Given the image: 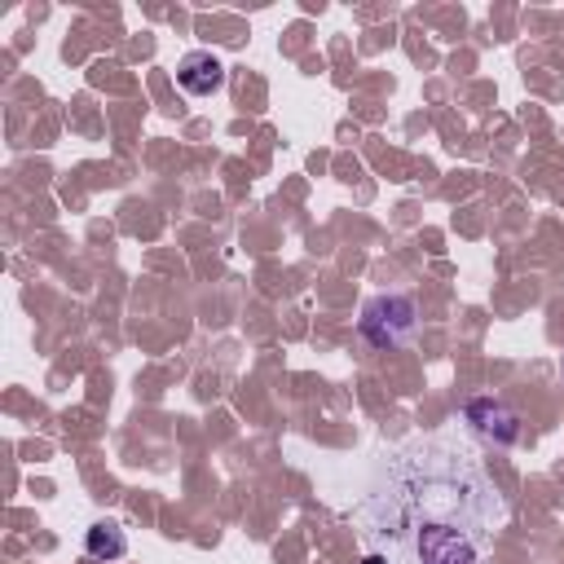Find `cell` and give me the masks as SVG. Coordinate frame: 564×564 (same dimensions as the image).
Masks as SVG:
<instances>
[{"instance_id":"2","label":"cell","mask_w":564,"mask_h":564,"mask_svg":"<svg viewBox=\"0 0 564 564\" xmlns=\"http://www.w3.org/2000/svg\"><path fill=\"white\" fill-rule=\"evenodd\" d=\"M419 564H476V542L449 520H419Z\"/></svg>"},{"instance_id":"4","label":"cell","mask_w":564,"mask_h":564,"mask_svg":"<svg viewBox=\"0 0 564 564\" xmlns=\"http://www.w3.org/2000/svg\"><path fill=\"white\" fill-rule=\"evenodd\" d=\"M176 84L189 93V97H212L220 84H225V62L207 48H194L176 62Z\"/></svg>"},{"instance_id":"3","label":"cell","mask_w":564,"mask_h":564,"mask_svg":"<svg viewBox=\"0 0 564 564\" xmlns=\"http://www.w3.org/2000/svg\"><path fill=\"white\" fill-rule=\"evenodd\" d=\"M463 419H467L485 441H494V445H516V441H520V414H516L507 401H498V397H471V401L463 405Z\"/></svg>"},{"instance_id":"1","label":"cell","mask_w":564,"mask_h":564,"mask_svg":"<svg viewBox=\"0 0 564 564\" xmlns=\"http://www.w3.org/2000/svg\"><path fill=\"white\" fill-rule=\"evenodd\" d=\"M357 330H361V339H366L370 348L392 352V348H401V344L414 339V330H419V304H414L410 295H401V291L375 295V300L361 304Z\"/></svg>"},{"instance_id":"5","label":"cell","mask_w":564,"mask_h":564,"mask_svg":"<svg viewBox=\"0 0 564 564\" xmlns=\"http://www.w3.org/2000/svg\"><path fill=\"white\" fill-rule=\"evenodd\" d=\"M84 551H88L93 560L115 564V560L128 555V533H123L115 520H93V524L84 529Z\"/></svg>"}]
</instances>
